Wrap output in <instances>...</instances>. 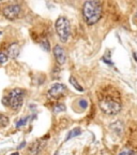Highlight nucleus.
I'll use <instances>...</instances> for the list:
<instances>
[{"label":"nucleus","instance_id":"1a4fd4ad","mask_svg":"<svg viewBox=\"0 0 137 155\" xmlns=\"http://www.w3.org/2000/svg\"><path fill=\"white\" fill-rule=\"evenodd\" d=\"M80 134H82V130H80V128L72 129L71 131H69V134L67 135V138H65L64 141H67V140H70V139L74 138V137H77V136H79Z\"/></svg>","mask_w":137,"mask_h":155},{"label":"nucleus","instance_id":"0eeeda50","mask_svg":"<svg viewBox=\"0 0 137 155\" xmlns=\"http://www.w3.org/2000/svg\"><path fill=\"white\" fill-rule=\"evenodd\" d=\"M65 91V86L63 84H60V83H56L53 86L49 88L47 95L48 97L51 98H59L61 95L63 94V92Z\"/></svg>","mask_w":137,"mask_h":155},{"label":"nucleus","instance_id":"4468645a","mask_svg":"<svg viewBox=\"0 0 137 155\" xmlns=\"http://www.w3.org/2000/svg\"><path fill=\"white\" fill-rule=\"evenodd\" d=\"M118 155H137V153L132 150H124V151H122V152L119 153Z\"/></svg>","mask_w":137,"mask_h":155},{"label":"nucleus","instance_id":"2eb2a0df","mask_svg":"<svg viewBox=\"0 0 137 155\" xmlns=\"http://www.w3.org/2000/svg\"><path fill=\"white\" fill-rule=\"evenodd\" d=\"M8 61V55L2 52H0V64H5Z\"/></svg>","mask_w":137,"mask_h":155},{"label":"nucleus","instance_id":"aec40b11","mask_svg":"<svg viewBox=\"0 0 137 155\" xmlns=\"http://www.w3.org/2000/svg\"><path fill=\"white\" fill-rule=\"evenodd\" d=\"M55 155H58V151H57V152L55 153Z\"/></svg>","mask_w":137,"mask_h":155},{"label":"nucleus","instance_id":"f03ea898","mask_svg":"<svg viewBox=\"0 0 137 155\" xmlns=\"http://www.w3.org/2000/svg\"><path fill=\"white\" fill-rule=\"evenodd\" d=\"M24 101V91L20 88H14L3 98V102L13 110H19Z\"/></svg>","mask_w":137,"mask_h":155},{"label":"nucleus","instance_id":"6e6552de","mask_svg":"<svg viewBox=\"0 0 137 155\" xmlns=\"http://www.w3.org/2000/svg\"><path fill=\"white\" fill-rule=\"evenodd\" d=\"M19 54V45L16 42H13L8 48V55L11 58H16Z\"/></svg>","mask_w":137,"mask_h":155},{"label":"nucleus","instance_id":"ddd939ff","mask_svg":"<svg viewBox=\"0 0 137 155\" xmlns=\"http://www.w3.org/2000/svg\"><path fill=\"white\" fill-rule=\"evenodd\" d=\"M29 119H30V116H27V117H23V119H20L16 123V127H22V126L26 125V124L28 123V120Z\"/></svg>","mask_w":137,"mask_h":155},{"label":"nucleus","instance_id":"9b49d317","mask_svg":"<svg viewBox=\"0 0 137 155\" xmlns=\"http://www.w3.org/2000/svg\"><path fill=\"white\" fill-rule=\"evenodd\" d=\"M9 125V117L3 114H0V129L5 128Z\"/></svg>","mask_w":137,"mask_h":155},{"label":"nucleus","instance_id":"f3484780","mask_svg":"<svg viewBox=\"0 0 137 155\" xmlns=\"http://www.w3.org/2000/svg\"><path fill=\"white\" fill-rule=\"evenodd\" d=\"M78 102H79V106L82 107V109H86L87 107H88V101L86 99H80Z\"/></svg>","mask_w":137,"mask_h":155},{"label":"nucleus","instance_id":"7ed1b4c3","mask_svg":"<svg viewBox=\"0 0 137 155\" xmlns=\"http://www.w3.org/2000/svg\"><path fill=\"white\" fill-rule=\"evenodd\" d=\"M55 29L58 37L62 42H67L71 34V25L69 19L64 16H61L56 21Z\"/></svg>","mask_w":137,"mask_h":155},{"label":"nucleus","instance_id":"39448f33","mask_svg":"<svg viewBox=\"0 0 137 155\" xmlns=\"http://www.w3.org/2000/svg\"><path fill=\"white\" fill-rule=\"evenodd\" d=\"M5 17L8 19H15L20 13V5H10L3 9L2 11Z\"/></svg>","mask_w":137,"mask_h":155},{"label":"nucleus","instance_id":"423d86ee","mask_svg":"<svg viewBox=\"0 0 137 155\" xmlns=\"http://www.w3.org/2000/svg\"><path fill=\"white\" fill-rule=\"evenodd\" d=\"M54 56H55L56 61L59 65H63L67 61V53L60 44H56L54 46Z\"/></svg>","mask_w":137,"mask_h":155},{"label":"nucleus","instance_id":"a211bd4d","mask_svg":"<svg viewBox=\"0 0 137 155\" xmlns=\"http://www.w3.org/2000/svg\"><path fill=\"white\" fill-rule=\"evenodd\" d=\"M25 145H26V142H23L22 144H19V147H18V149H23L25 147Z\"/></svg>","mask_w":137,"mask_h":155},{"label":"nucleus","instance_id":"6ab92c4d","mask_svg":"<svg viewBox=\"0 0 137 155\" xmlns=\"http://www.w3.org/2000/svg\"><path fill=\"white\" fill-rule=\"evenodd\" d=\"M11 155H19V154H18V152H15V153H12Z\"/></svg>","mask_w":137,"mask_h":155},{"label":"nucleus","instance_id":"4be33fe9","mask_svg":"<svg viewBox=\"0 0 137 155\" xmlns=\"http://www.w3.org/2000/svg\"><path fill=\"white\" fill-rule=\"evenodd\" d=\"M0 35H1V34H0Z\"/></svg>","mask_w":137,"mask_h":155},{"label":"nucleus","instance_id":"20e7f679","mask_svg":"<svg viewBox=\"0 0 137 155\" xmlns=\"http://www.w3.org/2000/svg\"><path fill=\"white\" fill-rule=\"evenodd\" d=\"M100 109L106 114L109 115H114L120 112L121 110V104L119 101L113 99V98H104L101 99L99 102Z\"/></svg>","mask_w":137,"mask_h":155},{"label":"nucleus","instance_id":"9d476101","mask_svg":"<svg viewBox=\"0 0 137 155\" xmlns=\"http://www.w3.org/2000/svg\"><path fill=\"white\" fill-rule=\"evenodd\" d=\"M70 83H71V85H72V86H74L75 88L78 91V92H84V87L80 86V84L77 82V80L75 79L74 77H71L70 78Z\"/></svg>","mask_w":137,"mask_h":155},{"label":"nucleus","instance_id":"f257e3e1","mask_svg":"<svg viewBox=\"0 0 137 155\" xmlns=\"http://www.w3.org/2000/svg\"><path fill=\"white\" fill-rule=\"evenodd\" d=\"M84 19L88 25H93L102 16V5L99 1H86L83 7Z\"/></svg>","mask_w":137,"mask_h":155},{"label":"nucleus","instance_id":"dca6fc26","mask_svg":"<svg viewBox=\"0 0 137 155\" xmlns=\"http://www.w3.org/2000/svg\"><path fill=\"white\" fill-rule=\"evenodd\" d=\"M41 45H42V48H43L46 52H49V43H48L47 40H44V41H42Z\"/></svg>","mask_w":137,"mask_h":155},{"label":"nucleus","instance_id":"412c9836","mask_svg":"<svg viewBox=\"0 0 137 155\" xmlns=\"http://www.w3.org/2000/svg\"><path fill=\"white\" fill-rule=\"evenodd\" d=\"M136 16H137V14H136Z\"/></svg>","mask_w":137,"mask_h":155},{"label":"nucleus","instance_id":"f8f14e48","mask_svg":"<svg viewBox=\"0 0 137 155\" xmlns=\"http://www.w3.org/2000/svg\"><path fill=\"white\" fill-rule=\"evenodd\" d=\"M65 111V106L62 104H57L55 107H54V112L55 113H58V112H63Z\"/></svg>","mask_w":137,"mask_h":155}]
</instances>
